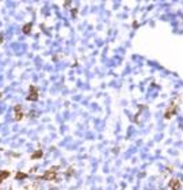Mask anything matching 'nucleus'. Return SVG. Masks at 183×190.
Returning <instances> with one entry per match:
<instances>
[{
  "label": "nucleus",
  "instance_id": "nucleus-12",
  "mask_svg": "<svg viewBox=\"0 0 183 190\" xmlns=\"http://www.w3.org/2000/svg\"><path fill=\"white\" fill-rule=\"evenodd\" d=\"M3 41H4V37H3V34H0V44H1Z\"/></svg>",
  "mask_w": 183,
  "mask_h": 190
},
{
  "label": "nucleus",
  "instance_id": "nucleus-11",
  "mask_svg": "<svg viewBox=\"0 0 183 190\" xmlns=\"http://www.w3.org/2000/svg\"><path fill=\"white\" fill-rule=\"evenodd\" d=\"M34 187H36V189H31V190H40V185H38V183H34Z\"/></svg>",
  "mask_w": 183,
  "mask_h": 190
},
{
  "label": "nucleus",
  "instance_id": "nucleus-2",
  "mask_svg": "<svg viewBox=\"0 0 183 190\" xmlns=\"http://www.w3.org/2000/svg\"><path fill=\"white\" fill-rule=\"evenodd\" d=\"M176 110H178V103H176V102H172V103L170 105V107L165 110L164 118L165 119H171L175 114H176Z\"/></svg>",
  "mask_w": 183,
  "mask_h": 190
},
{
  "label": "nucleus",
  "instance_id": "nucleus-4",
  "mask_svg": "<svg viewBox=\"0 0 183 190\" xmlns=\"http://www.w3.org/2000/svg\"><path fill=\"white\" fill-rule=\"evenodd\" d=\"M14 119L16 121V122H19V121H22L23 118V109L20 105H15L14 106Z\"/></svg>",
  "mask_w": 183,
  "mask_h": 190
},
{
  "label": "nucleus",
  "instance_id": "nucleus-3",
  "mask_svg": "<svg viewBox=\"0 0 183 190\" xmlns=\"http://www.w3.org/2000/svg\"><path fill=\"white\" fill-rule=\"evenodd\" d=\"M29 91H30V94H29V97L26 98V101H29V102H37L38 101L40 95H38V88H37L36 86H30Z\"/></svg>",
  "mask_w": 183,
  "mask_h": 190
},
{
  "label": "nucleus",
  "instance_id": "nucleus-1",
  "mask_svg": "<svg viewBox=\"0 0 183 190\" xmlns=\"http://www.w3.org/2000/svg\"><path fill=\"white\" fill-rule=\"evenodd\" d=\"M57 170H58V166H54V167H50L49 170H46V171L38 177V179H42V181H57Z\"/></svg>",
  "mask_w": 183,
  "mask_h": 190
},
{
  "label": "nucleus",
  "instance_id": "nucleus-5",
  "mask_svg": "<svg viewBox=\"0 0 183 190\" xmlns=\"http://www.w3.org/2000/svg\"><path fill=\"white\" fill-rule=\"evenodd\" d=\"M170 187H171V190H180V187H182L180 181L176 179V178H172L170 181Z\"/></svg>",
  "mask_w": 183,
  "mask_h": 190
},
{
  "label": "nucleus",
  "instance_id": "nucleus-6",
  "mask_svg": "<svg viewBox=\"0 0 183 190\" xmlns=\"http://www.w3.org/2000/svg\"><path fill=\"white\" fill-rule=\"evenodd\" d=\"M42 156H44V151L37 150L36 152H33V155L30 158H31V160H37V159H42Z\"/></svg>",
  "mask_w": 183,
  "mask_h": 190
},
{
  "label": "nucleus",
  "instance_id": "nucleus-8",
  "mask_svg": "<svg viewBox=\"0 0 183 190\" xmlns=\"http://www.w3.org/2000/svg\"><path fill=\"white\" fill-rule=\"evenodd\" d=\"M31 27H33L31 23H26V25L23 26V29H22L23 34H30V33H31Z\"/></svg>",
  "mask_w": 183,
  "mask_h": 190
},
{
  "label": "nucleus",
  "instance_id": "nucleus-10",
  "mask_svg": "<svg viewBox=\"0 0 183 190\" xmlns=\"http://www.w3.org/2000/svg\"><path fill=\"white\" fill-rule=\"evenodd\" d=\"M72 172H73V167H71L69 170H68V171H67V175H68V177H71Z\"/></svg>",
  "mask_w": 183,
  "mask_h": 190
},
{
  "label": "nucleus",
  "instance_id": "nucleus-9",
  "mask_svg": "<svg viewBox=\"0 0 183 190\" xmlns=\"http://www.w3.org/2000/svg\"><path fill=\"white\" fill-rule=\"evenodd\" d=\"M29 177V175H27V174H25V172H16V174H15V179H26V178Z\"/></svg>",
  "mask_w": 183,
  "mask_h": 190
},
{
  "label": "nucleus",
  "instance_id": "nucleus-7",
  "mask_svg": "<svg viewBox=\"0 0 183 190\" xmlns=\"http://www.w3.org/2000/svg\"><path fill=\"white\" fill-rule=\"evenodd\" d=\"M10 175H11L10 171H7V170H1V171H0V185H1V182L4 181V179H7Z\"/></svg>",
  "mask_w": 183,
  "mask_h": 190
}]
</instances>
